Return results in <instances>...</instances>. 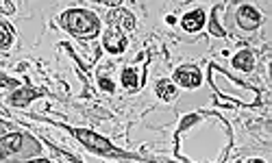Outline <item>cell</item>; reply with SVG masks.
Segmentation results:
<instances>
[{
    "instance_id": "9",
    "label": "cell",
    "mask_w": 272,
    "mask_h": 163,
    "mask_svg": "<svg viewBox=\"0 0 272 163\" xmlns=\"http://www.w3.org/2000/svg\"><path fill=\"white\" fill-rule=\"evenodd\" d=\"M40 94H37L35 89H20L18 94H13V98H11V102L13 105H18V107H22V105H26L29 100H33V98H37Z\"/></svg>"
},
{
    "instance_id": "5",
    "label": "cell",
    "mask_w": 272,
    "mask_h": 163,
    "mask_svg": "<svg viewBox=\"0 0 272 163\" xmlns=\"http://www.w3.org/2000/svg\"><path fill=\"white\" fill-rule=\"evenodd\" d=\"M124 46H127V43H124V35L120 33L118 26H111L109 33L105 35V48L109 52H122Z\"/></svg>"
},
{
    "instance_id": "6",
    "label": "cell",
    "mask_w": 272,
    "mask_h": 163,
    "mask_svg": "<svg viewBox=\"0 0 272 163\" xmlns=\"http://www.w3.org/2000/svg\"><path fill=\"white\" fill-rule=\"evenodd\" d=\"M181 24H183V29H185V31H189V33H194V31L203 29V24H205V13H203L200 9L189 11V13L183 18Z\"/></svg>"
},
{
    "instance_id": "13",
    "label": "cell",
    "mask_w": 272,
    "mask_h": 163,
    "mask_svg": "<svg viewBox=\"0 0 272 163\" xmlns=\"http://www.w3.org/2000/svg\"><path fill=\"white\" fill-rule=\"evenodd\" d=\"M100 87L102 89H107V91H113V83L111 81H107V79H100Z\"/></svg>"
},
{
    "instance_id": "1",
    "label": "cell",
    "mask_w": 272,
    "mask_h": 163,
    "mask_svg": "<svg viewBox=\"0 0 272 163\" xmlns=\"http://www.w3.org/2000/svg\"><path fill=\"white\" fill-rule=\"evenodd\" d=\"M63 26L76 37H94L98 33V20L90 11L72 9L63 15Z\"/></svg>"
},
{
    "instance_id": "14",
    "label": "cell",
    "mask_w": 272,
    "mask_h": 163,
    "mask_svg": "<svg viewBox=\"0 0 272 163\" xmlns=\"http://www.w3.org/2000/svg\"><path fill=\"white\" fill-rule=\"evenodd\" d=\"M196 122V116H192V118H187V120H185V122H183V128H187L189 126V124H194Z\"/></svg>"
},
{
    "instance_id": "16",
    "label": "cell",
    "mask_w": 272,
    "mask_h": 163,
    "mask_svg": "<svg viewBox=\"0 0 272 163\" xmlns=\"http://www.w3.org/2000/svg\"><path fill=\"white\" fill-rule=\"evenodd\" d=\"M248 163H261V161H248Z\"/></svg>"
},
{
    "instance_id": "7",
    "label": "cell",
    "mask_w": 272,
    "mask_h": 163,
    "mask_svg": "<svg viewBox=\"0 0 272 163\" xmlns=\"http://www.w3.org/2000/svg\"><path fill=\"white\" fill-rule=\"evenodd\" d=\"M22 148V135H7L2 141H0V157L9 155V152H18Z\"/></svg>"
},
{
    "instance_id": "8",
    "label": "cell",
    "mask_w": 272,
    "mask_h": 163,
    "mask_svg": "<svg viewBox=\"0 0 272 163\" xmlns=\"http://www.w3.org/2000/svg\"><path fill=\"white\" fill-rule=\"evenodd\" d=\"M233 63H235V68L244 70V72H248V70H253V65H255L253 52H248V50L237 52V54H235V59H233Z\"/></svg>"
},
{
    "instance_id": "3",
    "label": "cell",
    "mask_w": 272,
    "mask_h": 163,
    "mask_svg": "<svg viewBox=\"0 0 272 163\" xmlns=\"http://www.w3.org/2000/svg\"><path fill=\"white\" fill-rule=\"evenodd\" d=\"M174 79H177L183 87H198L200 81H203V76H200V72L196 68L187 65V68H179L177 72H174Z\"/></svg>"
},
{
    "instance_id": "15",
    "label": "cell",
    "mask_w": 272,
    "mask_h": 163,
    "mask_svg": "<svg viewBox=\"0 0 272 163\" xmlns=\"http://www.w3.org/2000/svg\"><path fill=\"white\" fill-rule=\"evenodd\" d=\"M29 163H48L46 159H37V161H29Z\"/></svg>"
},
{
    "instance_id": "12",
    "label": "cell",
    "mask_w": 272,
    "mask_h": 163,
    "mask_svg": "<svg viewBox=\"0 0 272 163\" xmlns=\"http://www.w3.org/2000/svg\"><path fill=\"white\" fill-rule=\"evenodd\" d=\"M11 37H13L11 35V31L4 24H0V48H7L11 43Z\"/></svg>"
},
{
    "instance_id": "11",
    "label": "cell",
    "mask_w": 272,
    "mask_h": 163,
    "mask_svg": "<svg viewBox=\"0 0 272 163\" xmlns=\"http://www.w3.org/2000/svg\"><path fill=\"white\" fill-rule=\"evenodd\" d=\"M122 83L124 87H129V89H137V74L133 72V70H124L122 72Z\"/></svg>"
},
{
    "instance_id": "2",
    "label": "cell",
    "mask_w": 272,
    "mask_h": 163,
    "mask_svg": "<svg viewBox=\"0 0 272 163\" xmlns=\"http://www.w3.org/2000/svg\"><path fill=\"white\" fill-rule=\"evenodd\" d=\"M74 135H76V137H79L81 141H83L85 146H90V148H94V150H100V152H113L111 144H109L107 139L98 137V135H96V133H91V130L76 128V130H74Z\"/></svg>"
},
{
    "instance_id": "4",
    "label": "cell",
    "mask_w": 272,
    "mask_h": 163,
    "mask_svg": "<svg viewBox=\"0 0 272 163\" xmlns=\"http://www.w3.org/2000/svg\"><path fill=\"white\" fill-rule=\"evenodd\" d=\"M259 13L255 11L253 7H248V4H244V7H239V11H237V22H239V26L242 29H246V31H250V29H255V26L259 24Z\"/></svg>"
},
{
    "instance_id": "10",
    "label": "cell",
    "mask_w": 272,
    "mask_h": 163,
    "mask_svg": "<svg viewBox=\"0 0 272 163\" xmlns=\"http://www.w3.org/2000/svg\"><path fill=\"white\" fill-rule=\"evenodd\" d=\"M157 94H159L163 100H170V98L174 96V85L168 83V81H161V83L157 85Z\"/></svg>"
}]
</instances>
